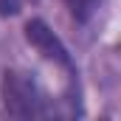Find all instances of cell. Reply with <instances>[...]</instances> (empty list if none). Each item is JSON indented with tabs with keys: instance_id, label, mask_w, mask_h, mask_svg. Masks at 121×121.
I'll list each match as a JSON object with an SVG mask.
<instances>
[{
	"instance_id": "obj_1",
	"label": "cell",
	"mask_w": 121,
	"mask_h": 121,
	"mask_svg": "<svg viewBox=\"0 0 121 121\" xmlns=\"http://www.w3.org/2000/svg\"><path fill=\"white\" fill-rule=\"evenodd\" d=\"M3 107L14 118H37V116L45 113L34 79L20 73V70L3 73Z\"/></svg>"
},
{
	"instance_id": "obj_3",
	"label": "cell",
	"mask_w": 121,
	"mask_h": 121,
	"mask_svg": "<svg viewBox=\"0 0 121 121\" xmlns=\"http://www.w3.org/2000/svg\"><path fill=\"white\" fill-rule=\"evenodd\" d=\"M65 3H68V9H70V14L76 20H87L101 0H65Z\"/></svg>"
},
{
	"instance_id": "obj_4",
	"label": "cell",
	"mask_w": 121,
	"mask_h": 121,
	"mask_svg": "<svg viewBox=\"0 0 121 121\" xmlns=\"http://www.w3.org/2000/svg\"><path fill=\"white\" fill-rule=\"evenodd\" d=\"M20 11V0H0V17H14Z\"/></svg>"
},
{
	"instance_id": "obj_2",
	"label": "cell",
	"mask_w": 121,
	"mask_h": 121,
	"mask_svg": "<svg viewBox=\"0 0 121 121\" xmlns=\"http://www.w3.org/2000/svg\"><path fill=\"white\" fill-rule=\"evenodd\" d=\"M26 39H28L45 59H51V62H56V65H62V68H68V70H73L65 45L59 42V37L48 28L42 20H28V23H26Z\"/></svg>"
}]
</instances>
